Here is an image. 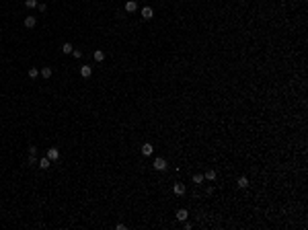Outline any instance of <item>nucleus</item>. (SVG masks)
<instances>
[{"instance_id":"9b49d317","label":"nucleus","mask_w":308,"mask_h":230,"mask_svg":"<svg viewBox=\"0 0 308 230\" xmlns=\"http://www.w3.org/2000/svg\"><path fill=\"white\" fill-rule=\"evenodd\" d=\"M50 158H47V156H45V158H41V160H39V162H37V164H39V169H43V170H47V169H50Z\"/></svg>"},{"instance_id":"2eb2a0df","label":"nucleus","mask_w":308,"mask_h":230,"mask_svg":"<svg viewBox=\"0 0 308 230\" xmlns=\"http://www.w3.org/2000/svg\"><path fill=\"white\" fill-rule=\"evenodd\" d=\"M204 181H205V177H204V175H199V173H197V175H193V183H195V185L204 183Z\"/></svg>"},{"instance_id":"ddd939ff","label":"nucleus","mask_w":308,"mask_h":230,"mask_svg":"<svg viewBox=\"0 0 308 230\" xmlns=\"http://www.w3.org/2000/svg\"><path fill=\"white\" fill-rule=\"evenodd\" d=\"M62 51H64V53H72V51H74V47H72V43H68V41H66L64 45H62Z\"/></svg>"},{"instance_id":"f3484780","label":"nucleus","mask_w":308,"mask_h":230,"mask_svg":"<svg viewBox=\"0 0 308 230\" xmlns=\"http://www.w3.org/2000/svg\"><path fill=\"white\" fill-rule=\"evenodd\" d=\"M204 177H205L207 181H214V179H216V173H214V170H207V173H205Z\"/></svg>"},{"instance_id":"6ab92c4d","label":"nucleus","mask_w":308,"mask_h":230,"mask_svg":"<svg viewBox=\"0 0 308 230\" xmlns=\"http://www.w3.org/2000/svg\"><path fill=\"white\" fill-rule=\"evenodd\" d=\"M29 156H37V148H35V146L29 148Z\"/></svg>"},{"instance_id":"9d476101","label":"nucleus","mask_w":308,"mask_h":230,"mask_svg":"<svg viewBox=\"0 0 308 230\" xmlns=\"http://www.w3.org/2000/svg\"><path fill=\"white\" fill-rule=\"evenodd\" d=\"M35 25H37V19H35V17H27L25 19V27H27V29H33Z\"/></svg>"},{"instance_id":"0eeeda50","label":"nucleus","mask_w":308,"mask_h":230,"mask_svg":"<svg viewBox=\"0 0 308 230\" xmlns=\"http://www.w3.org/2000/svg\"><path fill=\"white\" fill-rule=\"evenodd\" d=\"M173 191H175V195H183L185 193V185L183 183H175L173 185Z\"/></svg>"},{"instance_id":"dca6fc26","label":"nucleus","mask_w":308,"mask_h":230,"mask_svg":"<svg viewBox=\"0 0 308 230\" xmlns=\"http://www.w3.org/2000/svg\"><path fill=\"white\" fill-rule=\"evenodd\" d=\"M37 76H39V70H37V68H31V70H29V78H33V80H35Z\"/></svg>"},{"instance_id":"20e7f679","label":"nucleus","mask_w":308,"mask_h":230,"mask_svg":"<svg viewBox=\"0 0 308 230\" xmlns=\"http://www.w3.org/2000/svg\"><path fill=\"white\" fill-rule=\"evenodd\" d=\"M80 76H82V78H91V76H93V68H91V66H80Z\"/></svg>"},{"instance_id":"aec40b11","label":"nucleus","mask_w":308,"mask_h":230,"mask_svg":"<svg viewBox=\"0 0 308 230\" xmlns=\"http://www.w3.org/2000/svg\"><path fill=\"white\" fill-rule=\"evenodd\" d=\"M72 56H74V58H82V51H80V50H74V51H72Z\"/></svg>"},{"instance_id":"f257e3e1","label":"nucleus","mask_w":308,"mask_h":230,"mask_svg":"<svg viewBox=\"0 0 308 230\" xmlns=\"http://www.w3.org/2000/svg\"><path fill=\"white\" fill-rule=\"evenodd\" d=\"M152 166H154L156 170H166V160H164V158H156Z\"/></svg>"},{"instance_id":"a211bd4d","label":"nucleus","mask_w":308,"mask_h":230,"mask_svg":"<svg viewBox=\"0 0 308 230\" xmlns=\"http://www.w3.org/2000/svg\"><path fill=\"white\" fill-rule=\"evenodd\" d=\"M25 6H29V9H37V0H25Z\"/></svg>"},{"instance_id":"4be33fe9","label":"nucleus","mask_w":308,"mask_h":230,"mask_svg":"<svg viewBox=\"0 0 308 230\" xmlns=\"http://www.w3.org/2000/svg\"><path fill=\"white\" fill-rule=\"evenodd\" d=\"M29 164H37V158L35 156H29Z\"/></svg>"},{"instance_id":"4468645a","label":"nucleus","mask_w":308,"mask_h":230,"mask_svg":"<svg viewBox=\"0 0 308 230\" xmlns=\"http://www.w3.org/2000/svg\"><path fill=\"white\" fill-rule=\"evenodd\" d=\"M39 74H41L43 78H50V76H51V68H50V66H45V68H41V72H39Z\"/></svg>"},{"instance_id":"412c9836","label":"nucleus","mask_w":308,"mask_h":230,"mask_svg":"<svg viewBox=\"0 0 308 230\" xmlns=\"http://www.w3.org/2000/svg\"><path fill=\"white\" fill-rule=\"evenodd\" d=\"M37 9L41 10V12H45V10H47V4H37Z\"/></svg>"},{"instance_id":"39448f33","label":"nucleus","mask_w":308,"mask_h":230,"mask_svg":"<svg viewBox=\"0 0 308 230\" xmlns=\"http://www.w3.org/2000/svg\"><path fill=\"white\" fill-rule=\"evenodd\" d=\"M187 216H189V212L185 210V208L177 210V220H179V222H185V220H187Z\"/></svg>"},{"instance_id":"1a4fd4ad","label":"nucleus","mask_w":308,"mask_h":230,"mask_svg":"<svg viewBox=\"0 0 308 230\" xmlns=\"http://www.w3.org/2000/svg\"><path fill=\"white\" fill-rule=\"evenodd\" d=\"M93 58H94V62H99V64H101V62H105V51H103V50H97V51L93 53Z\"/></svg>"},{"instance_id":"f8f14e48","label":"nucleus","mask_w":308,"mask_h":230,"mask_svg":"<svg viewBox=\"0 0 308 230\" xmlns=\"http://www.w3.org/2000/svg\"><path fill=\"white\" fill-rule=\"evenodd\" d=\"M236 185H238L240 189L248 187V181H247V177H238V179H236Z\"/></svg>"},{"instance_id":"f03ea898","label":"nucleus","mask_w":308,"mask_h":230,"mask_svg":"<svg viewBox=\"0 0 308 230\" xmlns=\"http://www.w3.org/2000/svg\"><path fill=\"white\" fill-rule=\"evenodd\" d=\"M47 158L50 160H58L60 158V150L58 148H47Z\"/></svg>"},{"instance_id":"423d86ee","label":"nucleus","mask_w":308,"mask_h":230,"mask_svg":"<svg viewBox=\"0 0 308 230\" xmlns=\"http://www.w3.org/2000/svg\"><path fill=\"white\" fill-rule=\"evenodd\" d=\"M152 152H154V146L150 144V142H146V144L142 146V154H144V156H150Z\"/></svg>"},{"instance_id":"6e6552de","label":"nucleus","mask_w":308,"mask_h":230,"mask_svg":"<svg viewBox=\"0 0 308 230\" xmlns=\"http://www.w3.org/2000/svg\"><path fill=\"white\" fill-rule=\"evenodd\" d=\"M136 10H138V4L134 0H128L125 2V12H136Z\"/></svg>"},{"instance_id":"7ed1b4c3","label":"nucleus","mask_w":308,"mask_h":230,"mask_svg":"<svg viewBox=\"0 0 308 230\" xmlns=\"http://www.w3.org/2000/svg\"><path fill=\"white\" fill-rule=\"evenodd\" d=\"M152 17H154V10L150 9V6H144V9H142V19H144V21H150Z\"/></svg>"}]
</instances>
